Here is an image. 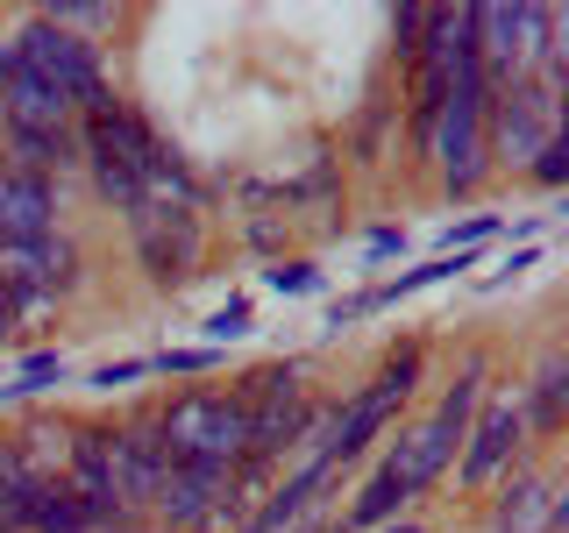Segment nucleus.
I'll return each mask as SVG.
<instances>
[{
	"label": "nucleus",
	"instance_id": "nucleus-1",
	"mask_svg": "<svg viewBox=\"0 0 569 533\" xmlns=\"http://www.w3.org/2000/svg\"><path fill=\"white\" fill-rule=\"evenodd\" d=\"M249 413V449L284 470L292 449H320L335 426V399H307V363L299 355H271V363H249L236 384H228Z\"/></svg>",
	"mask_w": 569,
	"mask_h": 533
},
{
	"label": "nucleus",
	"instance_id": "nucleus-2",
	"mask_svg": "<svg viewBox=\"0 0 569 533\" xmlns=\"http://www.w3.org/2000/svg\"><path fill=\"white\" fill-rule=\"evenodd\" d=\"M14 50H22V64L36 71V79L58 93L71 114H100V107H114L121 93H114V79H107V58L93 43H79L71 29H58L43 8H22V22H14V36H8Z\"/></svg>",
	"mask_w": 569,
	"mask_h": 533
},
{
	"label": "nucleus",
	"instance_id": "nucleus-3",
	"mask_svg": "<svg viewBox=\"0 0 569 533\" xmlns=\"http://www.w3.org/2000/svg\"><path fill=\"white\" fill-rule=\"evenodd\" d=\"M157 434H164L171 462H221L228 470L249 449V413L221 384H178L157 399Z\"/></svg>",
	"mask_w": 569,
	"mask_h": 533
},
{
	"label": "nucleus",
	"instance_id": "nucleus-4",
	"mask_svg": "<svg viewBox=\"0 0 569 533\" xmlns=\"http://www.w3.org/2000/svg\"><path fill=\"white\" fill-rule=\"evenodd\" d=\"M121 228H129V249H136L142 278H150L157 292H178V284L200 278V263H207V221L200 213L142 200L136 213H121Z\"/></svg>",
	"mask_w": 569,
	"mask_h": 533
},
{
	"label": "nucleus",
	"instance_id": "nucleus-5",
	"mask_svg": "<svg viewBox=\"0 0 569 533\" xmlns=\"http://www.w3.org/2000/svg\"><path fill=\"white\" fill-rule=\"evenodd\" d=\"M556 135H569V129H562V100L548 93V86L512 79V86L491 93V107H485V157H498L506 171H527L533 150L556 142Z\"/></svg>",
	"mask_w": 569,
	"mask_h": 533
},
{
	"label": "nucleus",
	"instance_id": "nucleus-6",
	"mask_svg": "<svg viewBox=\"0 0 569 533\" xmlns=\"http://www.w3.org/2000/svg\"><path fill=\"white\" fill-rule=\"evenodd\" d=\"M520 455H527L520 391H498V384H491L485 405H477V420H470V434H462V449H456V484L477 497V491H491Z\"/></svg>",
	"mask_w": 569,
	"mask_h": 533
},
{
	"label": "nucleus",
	"instance_id": "nucleus-7",
	"mask_svg": "<svg viewBox=\"0 0 569 533\" xmlns=\"http://www.w3.org/2000/svg\"><path fill=\"white\" fill-rule=\"evenodd\" d=\"M0 278H8L14 292H36V299H50V306H64L86 284V249H79L71 228H50V235H36V242H0Z\"/></svg>",
	"mask_w": 569,
	"mask_h": 533
},
{
	"label": "nucleus",
	"instance_id": "nucleus-8",
	"mask_svg": "<svg viewBox=\"0 0 569 533\" xmlns=\"http://www.w3.org/2000/svg\"><path fill=\"white\" fill-rule=\"evenodd\" d=\"M562 526H569V491L520 455L506 476H498V491H491L485 533H562Z\"/></svg>",
	"mask_w": 569,
	"mask_h": 533
},
{
	"label": "nucleus",
	"instance_id": "nucleus-9",
	"mask_svg": "<svg viewBox=\"0 0 569 533\" xmlns=\"http://www.w3.org/2000/svg\"><path fill=\"white\" fill-rule=\"evenodd\" d=\"M320 497H335V462H328V455H307L299 470H284L278 484L263 491V497H257V505H249L228 533H299Z\"/></svg>",
	"mask_w": 569,
	"mask_h": 533
},
{
	"label": "nucleus",
	"instance_id": "nucleus-10",
	"mask_svg": "<svg viewBox=\"0 0 569 533\" xmlns=\"http://www.w3.org/2000/svg\"><path fill=\"white\" fill-rule=\"evenodd\" d=\"M114 455H121V497L150 520V497H157V484H164V470H171L164 434H157V399H142V405H129V413L114 420Z\"/></svg>",
	"mask_w": 569,
	"mask_h": 533
},
{
	"label": "nucleus",
	"instance_id": "nucleus-11",
	"mask_svg": "<svg viewBox=\"0 0 569 533\" xmlns=\"http://www.w3.org/2000/svg\"><path fill=\"white\" fill-rule=\"evenodd\" d=\"M0 150H8L14 171H36V178H71V171H86L79 121H0Z\"/></svg>",
	"mask_w": 569,
	"mask_h": 533
},
{
	"label": "nucleus",
	"instance_id": "nucleus-12",
	"mask_svg": "<svg viewBox=\"0 0 569 533\" xmlns=\"http://www.w3.org/2000/svg\"><path fill=\"white\" fill-rule=\"evenodd\" d=\"M385 476H399L406 484V497H427L441 484V476L456 470V441L441 434L435 420H413V426H399V434L385 441V462H378Z\"/></svg>",
	"mask_w": 569,
	"mask_h": 533
},
{
	"label": "nucleus",
	"instance_id": "nucleus-13",
	"mask_svg": "<svg viewBox=\"0 0 569 533\" xmlns=\"http://www.w3.org/2000/svg\"><path fill=\"white\" fill-rule=\"evenodd\" d=\"M64 228V200H58V178H36V171H8L0 178V242H36Z\"/></svg>",
	"mask_w": 569,
	"mask_h": 533
},
{
	"label": "nucleus",
	"instance_id": "nucleus-14",
	"mask_svg": "<svg viewBox=\"0 0 569 533\" xmlns=\"http://www.w3.org/2000/svg\"><path fill=\"white\" fill-rule=\"evenodd\" d=\"M512 391H520V426H527V441H556L562 420H569V355H562V342H548L541 355H533V378L512 384Z\"/></svg>",
	"mask_w": 569,
	"mask_h": 533
},
{
	"label": "nucleus",
	"instance_id": "nucleus-15",
	"mask_svg": "<svg viewBox=\"0 0 569 533\" xmlns=\"http://www.w3.org/2000/svg\"><path fill=\"white\" fill-rule=\"evenodd\" d=\"M485 391H491V349H462V363H456V378L441 384V399H435V420L441 434L462 449V434H470V420H477V405H485Z\"/></svg>",
	"mask_w": 569,
	"mask_h": 533
},
{
	"label": "nucleus",
	"instance_id": "nucleus-16",
	"mask_svg": "<svg viewBox=\"0 0 569 533\" xmlns=\"http://www.w3.org/2000/svg\"><path fill=\"white\" fill-rule=\"evenodd\" d=\"M14 533H86V512H79V497H71L64 476H50V484H29L22 512H14Z\"/></svg>",
	"mask_w": 569,
	"mask_h": 533
},
{
	"label": "nucleus",
	"instance_id": "nucleus-17",
	"mask_svg": "<svg viewBox=\"0 0 569 533\" xmlns=\"http://www.w3.org/2000/svg\"><path fill=\"white\" fill-rule=\"evenodd\" d=\"M14 449V462L36 476V484H50V476H64V420H50V413H36L22 420L14 434H0Z\"/></svg>",
	"mask_w": 569,
	"mask_h": 533
},
{
	"label": "nucleus",
	"instance_id": "nucleus-18",
	"mask_svg": "<svg viewBox=\"0 0 569 533\" xmlns=\"http://www.w3.org/2000/svg\"><path fill=\"white\" fill-rule=\"evenodd\" d=\"M406 505H413V497H406V484H399V476L370 470V476H363V491L349 497L342 526H349V533H378V526H391V520H406Z\"/></svg>",
	"mask_w": 569,
	"mask_h": 533
},
{
	"label": "nucleus",
	"instance_id": "nucleus-19",
	"mask_svg": "<svg viewBox=\"0 0 569 533\" xmlns=\"http://www.w3.org/2000/svg\"><path fill=\"white\" fill-rule=\"evenodd\" d=\"M58 29H71L79 43L100 50V36H114L121 22H129V8H114V0H58V8H43Z\"/></svg>",
	"mask_w": 569,
	"mask_h": 533
},
{
	"label": "nucleus",
	"instance_id": "nucleus-20",
	"mask_svg": "<svg viewBox=\"0 0 569 533\" xmlns=\"http://www.w3.org/2000/svg\"><path fill=\"white\" fill-rule=\"evenodd\" d=\"M14 399H43V391H58V384H71V363L58 349H29L22 363H14Z\"/></svg>",
	"mask_w": 569,
	"mask_h": 533
},
{
	"label": "nucleus",
	"instance_id": "nucleus-21",
	"mask_svg": "<svg viewBox=\"0 0 569 533\" xmlns=\"http://www.w3.org/2000/svg\"><path fill=\"white\" fill-rule=\"evenodd\" d=\"M86 178H93V192L114 213H136L142 207V178L129 171V164H114V157H86Z\"/></svg>",
	"mask_w": 569,
	"mask_h": 533
},
{
	"label": "nucleus",
	"instance_id": "nucleus-22",
	"mask_svg": "<svg viewBox=\"0 0 569 533\" xmlns=\"http://www.w3.org/2000/svg\"><path fill=\"white\" fill-rule=\"evenodd\" d=\"M221 363H228V349L186 342V349H157V355H150V378H213Z\"/></svg>",
	"mask_w": 569,
	"mask_h": 533
},
{
	"label": "nucleus",
	"instance_id": "nucleus-23",
	"mask_svg": "<svg viewBox=\"0 0 569 533\" xmlns=\"http://www.w3.org/2000/svg\"><path fill=\"white\" fill-rule=\"evenodd\" d=\"M320 278L307 257H278V263H263V292H278V299H307V292H320Z\"/></svg>",
	"mask_w": 569,
	"mask_h": 533
},
{
	"label": "nucleus",
	"instance_id": "nucleus-24",
	"mask_svg": "<svg viewBox=\"0 0 569 533\" xmlns=\"http://www.w3.org/2000/svg\"><path fill=\"white\" fill-rule=\"evenodd\" d=\"M520 178H527V185H541V192H562V185H569V135L541 142V150H533V164H527Z\"/></svg>",
	"mask_w": 569,
	"mask_h": 533
},
{
	"label": "nucleus",
	"instance_id": "nucleus-25",
	"mask_svg": "<svg viewBox=\"0 0 569 533\" xmlns=\"http://www.w3.org/2000/svg\"><path fill=\"white\" fill-rule=\"evenodd\" d=\"M498 228H506V213H462V221L441 228V257H456V249H485Z\"/></svg>",
	"mask_w": 569,
	"mask_h": 533
},
{
	"label": "nucleus",
	"instance_id": "nucleus-26",
	"mask_svg": "<svg viewBox=\"0 0 569 533\" xmlns=\"http://www.w3.org/2000/svg\"><path fill=\"white\" fill-rule=\"evenodd\" d=\"M249 320H257V313H249V299L236 292L228 306H213L200 328H207V342H213V349H228V342H242V334H249Z\"/></svg>",
	"mask_w": 569,
	"mask_h": 533
},
{
	"label": "nucleus",
	"instance_id": "nucleus-27",
	"mask_svg": "<svg viewBox=\"0 0 569 533\" xmlns=\"http://www.w3.org/2000/svg\"><path fill=\"white\" fill-rule=\"evenodd\" d=\"M385 114H391V100H370L363 107V121H356V135H349L356 164H378V157H385Z\"/></svg>",
	"mask_w": 569,
	"mask_h": 533
},
{
	"label": "nucleus",
	"instance_id": "nucleus-28",
	"mask_svg": "<svg viewBox=\"0 0 569 533\" xmlns=\"http://www.w3.org/2000/svg\"><path fill=\"white\" fill-rule=\"evenodd\" d=\"M150 378V355H121V363H100V370H86V391H121V384H142Z\"/></svg>",
	"mask_w": 569,
	"mask_h": 533
},
{
	"label": "nucleus",
	"instance_id": "nucleus-29",
	"mask_svg": "<svg viewBox=\"0 0 569 533\" xmlns=\"http://www.w3.org/2000/svg\"><path fill=\"white\" fill-rule=\"evenodd\" d=\"M420 36H427V8H391V50H399V64L420 58Z\"/></svg>",
	"mask_w": 569,
	"mask_h": 533
},
{
	"label": "nucleus",
	"instance_id": "nucleus-30",
	"mask_svg": "<svg viewBox=\"0 0 569 533\" xmlns=\"http://www.w3.org/2000/svg\"><path fill=\"white\" fill-rule=\"evenodd\" d=\"M242 242L257 249V257H284V213H249V228H242Z\"/></svg>",
	"mask_w": 569,
	"mask_h": 533
},
{
	"label": "nucleus",
	"instance_id": "nucleus-31",
	"mask_svg": "<svg viewBox=\"0 0 569 533\" xmlns=\"http://www.w3.org/2000/svg\"><path fill=\"white\" fill-rule=\"evenodd\" d=\"M406 228H370V242H363V263H385V257H406Z\"/></svg>",
	"mask_w": 569,
	"mask_h": 533
},
{
	"label": "nucleus",
	"instance_id": "nucleus-32",
	"mask_svg": "<svg viewBox=\"0 0 569 533\" xmlns=\"http://www.w3.org/2000/svg\"><path fill=\"white\" fill-rule=\"evenodd\" d=\"M541 228H548V213H520V221H512V235H520V242H533Z\"/></svg>",
	"mask_w": 569,
	"mask_h": 533
},
{
	"label": "nucleus",
	"instance_id": "nucleus-33",
	"mask_svg": "<svg viewBox=\"0 0 569 533\" xmlns=\"http://www.w3.org/2000/svg\"><path fill=\"white\" fill-rule=\"evenodd\" d=\"M378 533H435V526H420V520H391V526H378Z\"/></svg>",
	"mask_w": 569,
	"mask_h": 533
},
{
	"label": "nucleus",
	"instance_id": "nucleus-34",
	"mask_svg": "<svg viewBox=\"0 0 569 533\" xmlns=\"http://www.w3.org/2000/svg\"><path fill=\"white\" fill-rule=\"evenodd\" d=\"M8 171H14V164H8V150H0V178H8Z\"/></svg>",
	"mask_w": 569,
	"mask_h": 533
},
{
	"label": "nucleus",
	"instance_id": "nucleus-35",
	"mask_svg": "<svg viewBox=\"0 0 569 533\" xmlns=\"http://www.w3.org/2000/svg\"><path fill=\"white\" fill-rule=\"evenodd\" d=\"M299 533H320V520H307V526H299Z\"/></svg>",
	"mask_w": 569,
	"mask_h": 533
},
{
	"label": "nucleus",
	"instance_id": "nucleus-36",
	"mask_svg": "<svg viewBox=\"0 0 569 533\" xmlns=\"http://www.w3.org/2000/svg\"><path fill=\"white\" fill-rule=\"evenodd\" d=\"M0 533H14V526H8V520H0Z\"/></svg>",
	"mask_w": 569,
	"mask_h": 533
}]
</instances>
